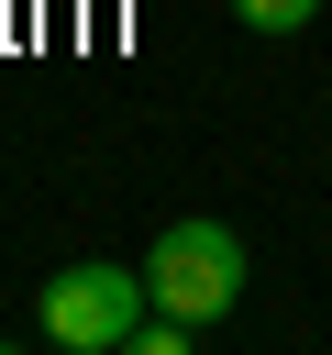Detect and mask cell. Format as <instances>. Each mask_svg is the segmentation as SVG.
Returning a JSON list of instances; mask_svg holds the SVG:
<instances>
[{
  "mask_svg": "<svg viewBox=\"0 0 332 355\" xmlns=\"http://www.w3.org/2000/svg\"><path fill=\"white\" fill-rule=\"evenodd\" d=\"M144 311H155V277H144V266L77 255V266H55V277H44V300H33V333H44V344H66V355H122Z\"/></svg>",
  "mask_w": 332,
  "mask_h": 355,
  "instance_id": "cell-1",
  "label": "cell"
},
{
  "mask_svg": "<svg viewBox=\"0 0 332 355\" xmlns=\"http://www.w3.org/2000/svg\"><path fill=\"white\" fill-rule=\"evenodd\" d=\"M144 277H155V311L221 322V311L243 300V233H232V222H166L155 255H144Z\"/></svg>",
  "mask_w": 332,
  "mask_h": 355,
  "instance_id": "cell-2",
  "label": "cell"
},
{
  "mask_svg": "<svg viewBox=\"0 0 332 355\" xmlns=\"http://www.w3.org/2000/svg\"><path fill=\"white\" fill-rule=\"evenodd\" d=\"M255 33H299V22H321V0H232Z\"/></svg>",
  "mask_w": 332,
  "mask_h": 355,
  "instance_id": "cell-3",
  "label": "cell"
}]
</instances>
